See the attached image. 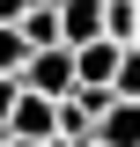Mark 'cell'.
<instances>
[{"mask_svg": "<svg viewBox=\"0 0 140 147\" xmlns=\"http://www.w3.org/2000/svg\"><path fill=\"white\" fill-rule=\"evenodd\" d=\"M22 37H30V52H52V44H67V30H59V0H37L30 15H22Z\"/></svg>", "mask_w": 140, "mask_h": 147, "instance_id": "8992f818", "label": "cell"}, {"mask_svg": "<svg viewBox=\"0 0 140 147\" xmlns=\"http://www.w3.org/2000/svg\"><path fill=\"white\" fill-rule=\"evenodd\" d=\"M96 147H140V103H111L96 125Z\"/></svg>", "mask_w": 140, "mask_h": 147, "instance_id": "5b68a950", "label": "cell"}, {"mask_svg": "<svg viewBox=\"0 0 140 147\" xmlns=\"http://www.w3.org/2000/svg\"><path fill=\"white\" fill-rule=\"evenodd\" d=\"M15 103H22V81H0V132H7V118H15Z\"/></svg>", "mask_w": 140, "mask_h": 147, "instance_id": "ba28073f", "label": "cell"}, {"mask_svg": "<svg viewBox=\"0 0 140 147\" xmlns=\"http://www.w3.org/2000/svg\"><path fill=\"white\" fill-rule=\"evenodd\" d=\"M118 59H125V44H111V37L81 44V52H74V66H81V88H111V81H118Z\"/></svg>", "mask_w": 140, "mask_h": 147, "instance_id": "277c9868", "label": "cell"}, {"mask_svg": "<svg viewBox=\"0 0 140 147\" xmlns=\"http://www.w3.org/2000/svg\"><path fill=\"white\" fill-rule=\"evenodd\" d=\"M133 44H140V30H133Z\"/></svg>", "mask_w": 140, "mask_h": 147, "instance_id": "7c38bea8", "label": "cell"}, {"mask_svg": "<svg viewBox=\"0 0 140 147\" xmlns=\"http://www.w3.org/2000/svg\"><path fill=\"white\" fill-rule=\"evenodd\" d=\"M7 140H15V132H0V147H7Z\"/></svg>", "mask_w": 140, "mask_h": 147, "instance_id": "8fae6325", "label": "cell"}, {"mask_svg": "<svg viewBox=\"0 0 140 147\" xmlns=\"http://www.w3.org/2000/svg\"><path fill=\"white\" fill-rule=\"evenodd\" d=\"M7 132H15V140H30V147L59 140V103H52V96H37V88H22L15 118H7Z\"/></svg>", "mask_w": 140, "mask_h": 147, "instance_id": "7a4b0ae2", "label": "cell"}, {"mask_svg": "<svg viewBox=\"0 0 140 147\" xmlns=\"http://www.w3.org/2000/svg\"><path fill=\"white\" fill-rule=\"evenodd\" d=\"M22 88L52 96V103H67V96L81 88V66H74V52H67V44H52V52H37V59H30V74H22Z\"/></svg>", "mask_w": 140, "mask_h": 147, "instance_id": "6da1fadb", "label": "cell"}, {"mask_svg": "<svg viewBox=\"0 0 140 147\" xmlns=\"http://www.w3.org/2000/svg\"><path fill=\"white\" fill-rule=\"evenodd\" d=\"M44 147H74V140H44Z\"/></svg>", "mask_w": 140, "mask_h": 147, "instance_id": "30bf717a", "label": "cell"}, {"mask_svg": "<svg viewBox=\"0 0 140 147\" xmlns=\"http://www.w3.org/2000/svg\"><path fill=\"white\" fill-rule=\"evenodd\" d=\"M30 7H37V0H0V22H22Z\"/></svg>", "mask_w": 140, "mask_h": 147, "instance_id": "9c48e42d", "label": "cell"}, {"mask_svg": "<svg viewBox=\"0 0 140 147\" xmlns=\"http://www.w3.org/2000/svg\"><path fill=\"white\" fill-rule=\"evenodd\" d=\"M118 103H140V44H125V59H118Z\"/></svg>", "mask_w": 140, "mask_h": 147, "instance_id": "52a82bcc", "label": "cell"}, {"mask_svg": "<svg viewBox=\"0 0 140 147\" xmlns=\"http://www.w3.org/2000/svg\"><path fill=\"white\" fill-rule=\"evenodd\" d=\"M103 7H111V0H59L67 52H81V44H96V37H103Z\"/></svg>", "mask_w": 140, "mask_h": 147, "instance_id": "3957f363", "label": "cell"}]
</instances>
